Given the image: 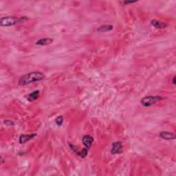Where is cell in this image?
<instances>
[{
    "label": "cell",
    "instance_id": "obj_1",
    "mask_svg": "<svg viewBox=\"0 0 176 176\" xmlns=\"http://www.w3.org/2000/svg\"><path fill=\"white\" fill-rule=\"evenodd\" d=\"M45 77V75L40 72H32L21 77L19 80V85L22 86H27L36 81L43 80Z\"/></svg>",
    "mask_w": 176,
    "mask_h": 176
},
{
    "label": "cell",
    "instance_id": "obj_2",
    "mask_svg": "<svg viewBox=\"0 0 176 176\" xmlns=\"http://www.w3.org/2000/svg\"><path fill=\"white\" fill-rule=\"evenodd\" d=\"M26 18L25 17H21V18H16V17L7 16L1 18L0 19V25L3 27H10L13 26L18 24L19 22H24V20H26Z\"/></svg>",
    "mask_w": 176,
    "mask_h": 176
},
{
    "label": "cell",
    "instance_id": "obj_3",
    "mask_svg": "<svg viewBox=\"0 0 176 176\" xmlns=\"http://www.w3.org/2000/svg\"><path fill=\"white\" fill-rule=\"evenodd\" d=\"M161 99L162 98L159 96H147L142 98L140 100V102L144 107H150Z\"/></svg>",
    "mask_w": 176,
    "mask_h": 176
},
{
    "label": "cell",
    "instance_id": "obj_4",
    "mask_svg": "<svg viewBox=\"0 0 176 176\" xmlns=\"http://www.w3.org/2000/svg\"><path fill=\"white\" fill-rule=\"evenodd\" d=\"M123 151V144L121 142H115L112 144L111 153L112 154H119Z\"/></svg>",
    "mask_w": 176,
    "mask_h": 176
},
{
    "label": "cell",
    "instance_id": "obj_5",
    "mask_svg": "<svg viewBox=\"0 0 176 176\" xmlns=\"http://www.w3.org/2000/svg\"><path fill=\"white\" fill-rule=\"evenodd\" d=\"M93 142H94V138H93L91 136H89V135H85V136H83V138H82L83 144L85 147H86V148H88V149L91 147H92Z\"/></svg>",
    "mask_w": 176,
    "mask_h": 176
},
{
    "label": "cell",
    "instance_id": "obj_6",
    "mask_svg": "<svg viewBox=\"0 0 176 176\" xmlns=\"http://www.w3.org/2000/svg\"><path fill=\"white\" fill-rule=\"evenodd\" d=\"M159 136L160 138L164 139V140H175V134H174L173 133L169 132V131H162L160 133Z\"/></svg>",
    "mask_w": 176,
    "mask_h": 176
},
{
    "label": "cell",
    "instance_id": "obj_7",
    "mask_svg": "<svg viewBox=\"0 0 176 176\" xmlns=\"http://www.w3.org/2000/svg\"><path fill=\"white\" fill-rule=\"evenodd\" d=\"M36 136V133H32V134H29V135H26V134H22L19 137V143L20 144H24L28 142V141L32 140V138H34V137Z\"/></svg>",
    "mask_w": 176,
    "mask_h": 176
},
{
    "label": "cell",
    "instance_id": "obj_8",
    "mask_svg": "<svg viewBox=\"0 0 176 176\" xmlns=\"http://www.w3.org/2000/svg\"><path fill=\"white\" fill-rule=\"evenodd\" d=\"M40 92L39 90H35L34 92L30 93L28 96H26L27 100L30 102H33L36 99H38V98L39 97Z\"/></svg>",
    "mask_w": 176,
    "mask_h": 176
},
{
    "label": "cell",
    "instance_id": "obj_9",
    "mask_svg": "<svg viewBox=\"0 0 176 176\" xmlns=\"http://www.w3.org/2000/svg\"><path fill=\"white\" fill-rule=\"evenodd\" d=\"M53 42V39L51 38H43L41 39L38 40L36 42V46H48L49 44H51Z\"/></svg>",
    "mask_w": 176,
    "mask_h": 176
},
{
    "label": "cell",
    "instance_id": "obj_10",
    "mask_svg": "<svg viewBox=\"0 0 176 176\" xmlns=\"http://www.w3.org/2000/svg\"><path fill=\"white\" fill-rule=\"evenodd\" d=\"M151 24L154 27H155L157 29H163L165 28L167 26V24H165V23H162L160 22L159 21L156 20V19H154V20L151 21Z\"/></svg>",
    "mask_w": 176,
    "mask_h": 176
},
{
    "label": "cell",
    "instance_id": "obj_11",
    "mask_svg": "<svg viewBox=\"0 0 176 176\" xmlns=\"http://www.w3.org/2000/svg\"><path fill=\"white\" fill-rule=\"evenodd\" d=\"M113 26L111 25H104V26H100V28L97 29V31L99 32H109V31L113 29Z\"/></svg>",
    "mask_w": 176,
    "mask_h": 176
},
{
    "label": "cell",
    "instance_id": "obj_12",
    "mask_svg": "<svg viewBox=\"0 0 176 176\" xmlns=\"http://www.w3.org/2000/svg\"><path fill=\"white\" fill-rule=\"evenodd\" d=\"M88 149L85 148V149H83L82 150H81L80 151H76V154L78 155V156H80V157L84 158L88 156Z\"/></svg>",
    "mask_w": 176,
    "mask_h": 176
},
{
    "label": "cell",
    "instance_id": "obj_13",
    "mask_svg": "<svg viewBox=\"0 0 176 176\" xmlns=\"http://www.w3.org/2000/svg\"><path fill=\"white\" fill-rule=\"evenodd\" d=\"M55 123L58 126H61L62 125H63V117L62 116H58L57 119H55Z\"/></svg>",
    "mask_w": 176,
    "mask_h": 176
},
{
    "label": "cell",
    "instance_id": "obj_14",
    "mask_svg": "<svg viewBox=\"0 0 176 176\" xmlns=\"http://www.w3.org/2000/svg\"><path fill=\"white\" fill-rule=\"evenodd\" d=\"M4 124H6L7 126H13V125H15L14 123H13V121H9V120H5Z\"/></svg>",
    "mask_w": 176,
    "mask_h": 176
},
{
    "label": "cell",
    "instance_id": "obj_15",
    "mask_svg": "<svg viewBox=\"0 0 176 176\" xmlns=\"http://www.w3.org/2000/svg\"><path fill=\"white\" fill-rule=\"evenodd\" d=\"M137 1H123V4H124L125 5H127V4H134V3H136Z\"/></svg>",
    "mask_w": 176,
    "mask_h": 176
},
{
    "label": "cell",
    "instance_id": "obj_16",
    "mask_svg": "<svg viewBox=\"0 0 176 176\" xmlns=\"http://www.w3.org/2000/svg\"><path fill=\"white\" fill-rule=\"evenodd\" d=\"M172 83H173V85H175L176 84V82H175V76L173 77V81H172Z\"/></svg>",
    "mask_w": 176,
    "mask_h": 176
}]
</instances>
